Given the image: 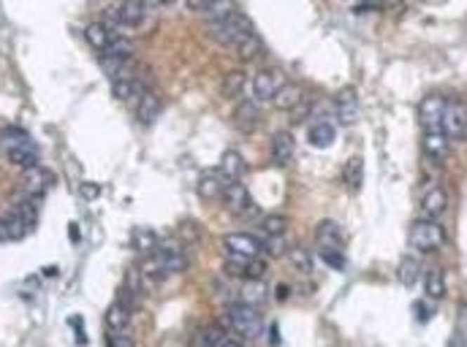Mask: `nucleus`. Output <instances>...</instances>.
<instances>
[{
    "label": "nucleus",
    "instance_id": "42",
    "mask_svg": "<svg viewBox=\"0 0 467 347\" xmlns=\"http://www.w3.org/2000/svg\"><path fill=\"white\" fill-rule=\"evenodd\" d=\"M225 339V331L221 326H206L202 334V347H218Z\"/></svg>",
    "mask_w": 467,
    "mask_h": 347
},
{
    "label": "nucleus",
    "instance_id": "8",
    "mask_svg": "<svg viewBox=\"0 0 467 347\" xmlns=\"http://www.w3.org/2000/svg\"><path fill=\"white\" fill-rule=\"evenodd\" d=\"M334 117L337 123L343 125H356L362 117V103L353 87H343L337 95H334Z\"/></svg>",
    "mask_w": 467,
    "mask_h": 347
},
{
    "label": "nucleus",
    "instance_id": "21",
    "mask_svg": "<svg viewBox=\"0 0 467 347\" xmlns=\"http://www.w3.org/2000/svg\"><path fill=\"white\" fill-rule=\"evenodd\" d=\"M161 245V236L152 228H144L142 225V228H133V233H131V247L136 252H142V255H152Z\"/></svg>",
    "mask_w": 467,
    "mask_h": 347
},
{
    "label": "nucleus",
    "instance_id": "34",
    "mask_svg": "<svg viewBox=\"0 0 467 347\" xmlns=\"http://www.w3.org/2000/svg\"><path fill=\"white\" fill-rule=\"evenodd\" d=\"M0 144H3V149H6V152H11V149H20V147H25V144H33V139H30L22 128L8 125V128H3V130H0Z\"/></svg>",
    "mask_w": 467,
    "mask_h": 347
},
{
    "label": "nucleus",
    "instance_id": "38",
    "mask_svg": "<svg viewBox=\"0 0 467 347\" xmlns=\"http://www.w3.org/2000/svg\"><path fill=\"white\" fill-rule=\"evenodd\" d=\"M133 55V43L128 39H112V43L103 49V57H122V60H131Z\"/></svg>",
    "mask_w": 467,
    "mask_h": 347
},
{
    "label": "nucleus",
    "instance_id": "4",
    "mask_svg": "<svg viewBox=\"0 0 467 347\" xmlns=\"http://www.w3.org/2000/svg\"><path fill=\"white\" fill-rule=\"evenodd\" d=\"M440 130L446 133L448 142H465L467 139V106L462 101H448L443 111Z\"/></svg>",
    "mask_w": 467,
    "mask_h": 347
},
{
    "label": "nucleus",
    "instance_id": "7",
    "mask_svg": "<svg viewBox=\"0 0 467 347\" xmlns=\"http://www.w3.org/2000/svg\"><path fill=\"white\" fill-rule=\"evenodd\" d=\"M446 103H448L446 95H440V93H429L427 98L419 103V125H421L424 130H440Z\"/></svg>",
    "mask_w": 467,
    "mask_h": 347
},
{
    "label": "nucleus",
    "instance_id": "18",
    "mask_svg": "<svg viewBox=\"0 0 467 347\" xmlns=\"http://www.w3.org/2000/svg\"><path fill=\"white\" fill-rule=\"evenodd\" d=\"M225 193V177L221 171H204L199 179V196L204 201H218Z\"/></svg>",
    "mask_w": 467,
    "mask_h": 347
},
{
    "label": "nucleus",
    "instance_id": "9",
    "mask_svg": "<svg viewBox=\"0 0 467 347\" xmlns=\"http://www.w3.org/2000/svg\"><path fill=\"white\" fill-rule=\"evenodd\" d=\"M283 87V76L277 71H258L253 79H250V93H253V101L256 103H266V101H275L277 90Z\"/></svg>",
    "mask_w": 467,
    "mask_h": 347
},
{
    "label": "nucleus",
    "instance_id": "16",
    "mask_svg": "<svg viewBox=\"0 0 467 347\" xmlns=\"http://www.w3.org/2000/svg\"><path fill=\"white\" fill-rule=\"evenodd\" d=\"M112 93H114V98L122 103H139L144 93H147V87L142 84L139 76H128V79H117V82H112Z\"/></svg>",
    "mask_w": 467,
    "mask_h": 347
},
{
    "label": "nucleus",
    "instance_id": "28",
    "mask_svg": "<svg viewBox=\"0 0 467 347\" xmlns=\"http://www.w3.org/2000/svg\"><path fill=\"white\" fill-rule=\"evenodd\" d=\"M84 39H87V43L93 46V49H98V52H103L109 43H112V39H114V33L103 25V22H90L87 27H84Z\"/></svg>",
    "mask_w": 467,
    "mask_h": 347
},
{
    "label": "nucleus",
    "instance_id": "1",
    "mask_svg": "<svg viewBox=\"0 0 467 347\" xmlns=\"http://www.w3.org/2000/svg\"><path fill=\"white\" fill-rule=\"evenodd\" d=\"M228 323L242 339H256L264 331V318H261L258 306L242 304V301L228 309Z\"/></svg>",
    "mask_w": 467,
    "mask_h": 347
},
{
    "label": "nucleus",
    "instance_id": "33",
    "mask_svg": "<svg viewBox=\"0 0 467 347\" xmlns=\"http://www.w3.org/2000/svg\"><path fill=\"white\" fill-rule=\"evenodd\" d=\"M8 161L27 171V168L39 165V147H36V144H25L20 149H11V152H8Z\"/></svg>",
    "mask_w": 467,
    "mask_h": 347
},
{
    "label": "nucleus",
    "instance_id": "50",
    "mask_svg": "<svg viewBox=\"0 0 467 347\" xmlns=\"http://www.w3.org/2000/svg\"><path fill=\"white\" fill-rule=\"evenodd\" d=\"M218 347H244V342H242V336H239V339H234V336H225V339Z\"/></svg>",
    "mask_w": 467,
    "mask_h": 347
},
{
    "label": "nucleus",
    "instance_id": "3",
    "mask_svg": "<svg viewBox=\"0 0 467 347\" xmlns=\"http://www.w3.org/2000/svg\"><path fill=\"white\" fill-rule=\"evenodd\" d=\"M223 201H225V209H228L231 215L242 217V220H256L253 215H258V206L253 204L250 190H247L242 182H228L225 184Z\"/></svg>",
    "mask_w": 467,
    "mask_h": 347
},
{
    "label": "nucleus",
    "instance_id": "15",
    "mask_svg": "<svg viewBox=\"0 0 467 347\" xmlns=\"http://www.w3.org/2000/svg\"><path fill=\"white\" fill-rule=\"evenodd\" d=\"M234 125H237L242 133H253V130L261 125V106L256 101H242L234 109Z\"/></svg>",
    "mask_w": 467,
    "mask_h": 347
},
{
    "label": "nucleus",
    "instance_id": "43",
    "mask_svg": "<svg viewBox=\"0 0 467 347\" xmlns=\"http://www.w3.org/2000/svg\"><path fill=\"white\" fill-rule=\"evenodd\" d=\"M321 261H326V266H331L337 271L346 268V255L340 250H321Z\"/></svg>",
    "mask_w": 467,
    "mask_h": 347
},
{
    "label": "nucleus",
    "instance_id": "44",
    "mask_svg": "<svg viewBox=\"0 0 467 347\" xmlns=\"http://www.w3.org/2000/svg\"><path fill=\"white\" fill-rule=\"evenodd\" d=\"M313 111H315V103L313 101H302L299 103V106H296V109H294V120H296V123H305L307 117H310V114H313Z\"/></svg>",
    "mask_w": 467,
    "mask_h": 347
},
{
    "label": "nucleus",
    "instance_id": "51",
    "mask_svg": "<svg viewBox=\"0 0 467 347\" xmlns=\"http://www.w3.org/2000/svg\"><path fill=\"white\" fill-rule=\"evenodd\" d=\"M269 334H272V345H280V331H277V326H272Z\"/></svg>",
    "mask_w": 467,
    "mask_h": 347
},
{
    "label": "nucleus",
    "instance_id": "22",
    "mask_svg": "<svg viewBox=\"0 0 467 347\" xmlns=\"http://www.w3.org/2000/svg\"><path fill=\"white\" fill-rule=\"evenodd\" d=\"M302 101H305V90L294 82H283V87H280L277 95H275L277 109H283V111H294Z\"/></svg>",
    "mask_w": 467,
    "mask_h": 347
},
{
    "label": "nucleus",
    "instance_id": "26",
    "mask_svg": "<svg viewBox=\"0 0 467 347\" xmlns=\"http://www.w3.org/2000/svg\"><path fill=\"white\" fill-rule=\"evenodd\" d=\"M421 277V261L416 255H405L397 266V280L402 287H413Z\"/></svg>",
    "mask_w": 467,
    "mask_h": 347
},
{
    "label": "nucleus",
    "instance_id": "27",
    "mask_svg": "<svg viewBox=\"0 0 467 347\" xmlns=\"http://www.w3.org/2000/svg\"><path fill=\"white\" fill-rule=\"evenodd\" d=\"M337 139V130H334V125L331 123H315L310 130H307V142L313 144L315 149H326V147H331Z\"/></svg>",
    "mask_w": 467,
    "mask_h": 347
},
{
    "label": "nucleus",
    "instance_id": "47",
    "mask_svg": "<svg viewBox=\"0 0 467 347\" xmlns=\"http://www.w3.org/2000/svg\"><path fill=\"white\" fill-rule=\"evenodd\" d=\"M212 3H215V0H185V6H188L190 11H206Z\"/></svg>",
    "mask_w": 467,
    "mask_h": 347
},
{
    "label": "nucleus",
    "instance_id": "6",
    "mask_svg": "<svg viewBox=\"0 0 467 347\" xmlns=\"http://www.w3.org/2000/svg\"><path fill=\"white\" fill-rule=\"evenodd\" d=\"M419 209L424 215V220H438L448 209V193L443 184H427L419 196Z\"/></svg>",
    "mask_w": 467,
    "mask_h": 347
},
{
    "label": "nucleus",
    "instance_id": "36",
    "mask_svg": "<svg viewBox=\"0 0 467 347\" xmlns=\"http://www.w3.org/2000/svg\"><path fill=\"white\" fill-rule=\"evenodd\" d=\"M261 250H264L266 255H272V258H283V255L291 252V250H288V239H285V233H277V236H266V239H261Z\"/></svg>",
    "mask_w": 467,
    "mask_h": 347
},
{
    "label": "nucleus",
    "instance_id": "2",
    "mask_svg": "<svg viewBox=\"0 0 467 347\" xmlns=\"http://www.w3.org/2000/svg\"><path fill=\"white\" fill-rule=\"evenodd\" d=\"M410 245L419 252H435L446 245V231L438 220H416L410 225Z\"/></svg>",
    "mask_w": 467,
    "mask_h": 347
},
{
    "label": "nucleus",
    "instance_id": "17",
    "mask_svg": "<svg viewBox=\"0 0 467 347\" xmlns=\"http://www.w3.org/2000/svg\"><path fill=\"white\" fill-rule=\"evenodd\" d=\"M221 174H223L228 182H242L244 171H247V161L242 158V152L239 149H225L223 158H221V168H218Z\"/></svg>",
    "mask_w": 467,
    "mask_h": 347
},
{
    "label": "nucleus",
    "instance_id": "19",
    "mask_svg": "<svg viewBox=\"0 0 467 347\" xmlns=\"http://www.w3.org/2000/svg\"><path fill=\"white\" fill-rule=\"evenodd\" d=\"M269 299V287L264 280H242L239 285V301L250 306H261Z\"/></svg>",
    "mask_w": 467,
    "mask_h": 347
},
{
    "label": "nucleus",
    "instance_id": "20",
    "mask_svg": "<svg viewBox=\"0 0 467 347\" xmlns=\"http://www.w3.org/2000/svg\"><path fill=\"white\" fill-rule=\"evenodd\" d=\"M136 114H139V120L144 125H152L163 114V101L152 90H147L142 98H139V103H136Z\"/></svg>",
    "mask_w": 467,
    "mask_h": 347
},
{
    "label": "nucleus",
    "instance_id": "46",
    "mask_svg": "<svg viewBox=\"0 0 467 347\" xmlns=\"http://www.w3.org/2000/svg\"><path fill=\"white\" fill-rule=\"evenodd\" d=\"M79 193L87 198V201H93V198H98V193H101V187L98 184H93V182H84L79 187Z\"/></svg>",
    "mask_w": 467,
    "mask_h": 347
},
{
    "label": "nucleus",
    "instance_id": "10",
    "mask_svg": "<svg viewBox=\"0 0 467 347\" xmlns=\"http://www.w3.org/2000/svg\"><path fill=\"white\" fill-rule=\"evenodd\" d=\"M225 255H239V258H258L264 250H261V239H256L253 233H225L223 236Z\"/></svg>",
    "mask_w": 467,
    "mask_h": 347
},
{
    "label": "nucleus",
    "instance_id": "45",
    "mask_svg": "<svg viewBox=\"0 0 467 347\" xmlns=\"http://www.w3.org/2000/svg\"><path fill=\"white\" fill-rule=\"evenodd\" d=\"M106 347H133V342L125 336V334H109L106 339Z\"/></svg>",
    "mask_w": 467,
    "mask_h": 347
},
{
    "label": "nucleus",
    "instance_id": "48",
    "mask_svg": "<svg viewBox=\"0 0 467 347\" xmlns=\"http://www.w3.org/2000/svg\"><path fill=\"white\" fill-rule=\"evenodd\" d=\"M416 315H419V320H429V318H432V315H435V309H432V306H424L421 304V301H416Z\"/></svg>",
    "mask_w": 467,
    "mask_h": 347
},
{
    "label": "nucleus",
    "instance_id": "40",
    "mask_svg": "<svg viewBox=\"0 0 467 347\" xmlns=\"http://www.w3.org/2000/svg\"><path fill=\"white\" fill-rule=\"evenodd\" d=\"M247 266H250V258H239V255H228L225 258V274L228 277H237V280H247Z\"/></svg>",
    "mask_w": 467,
    "mask_h": 347
},
{
    "label": "nucleus",
    "instance_id": "49",
    "mask_svg": "<svg viewBox=\"0 0 467 347\" xmlns=\"http://www.w3.org/2000/svg\"><path fill=\"white\" fill-rule=\"evenodd\" d=\"M71 326H74V331H77V339H79V342H87V336H84V331H81L79 318H71Z\"/></svg>",
    "mask_w": 467,
    "mask_h": 347
},
{
    "label": "nucleus",
    "instance_id": "54",
    "mask_svg": "<svg viewBox=\"0 0 467 347\" xmlns=\"http://www.w3.org/2000/svg\"><path fill=\"white\" fill-rule=\"evenodd\" d=\"M367 3H383V0H367Z\"/></svg>",
    "mask_w": 467,
    "mask_h": 347
},
{
    "label": "nucleus",
    "instance_id": "14",
    "mask_svg": "<svg viewBox=\"0 0 467 347\" xmlns=\"http://www.w3.org/2000/svg\"><path fill=\"white\" fill-rule=\"evenodd\" d=\"M294 152H296V144L294 136L288 130H277L272 136V147H269V155H272V163L275 165H288L294 161Z\"/></svg>",
    "mask_w": 467,
    "mask_h": 347
},
{
    "label": "nucleus",
    "instance_id": "39",
    "mask_svg": "<svg viewBox=\"0 0 467 347\" xmlns=\"http://www.w3.org/2000/svg\"><path fill=\"white\" fill-rule=\"evenodd\" d=\"M288 258H291V266H294L299 274H310V271H313V255L307 252L305 247L291 250V252H288Z\"/></svg>",
    "mask_w": 467,
    "mask_h": 347
},
{
    "label": "nucleus",
    "instance_id": "11",
    "mask_svg": "<svg viewBox=\"0 0 467 347\" xmlns=\"http://www.w3.org/2000/svg\"><path fill=\"white\" fill-rule=\"evenodd\" d=\"M152 258L163 266L166 274H180V271H185V268L190 266L188 252H185L180 245H161L155 252H152Z\"/></svg>",
    "mask_w": 467,
    "mask_h": 347
},
{
    "label": "nucleus",
    "instance_id": "53",
    "mask_svg": "<svg viewBox=\"0 0 467 347\" xmlns=\"http://www.w3.org/2000/svg\"><path fill=\"white\" fill-rule=\"evenodd\" d=\"M459 326H465V328H467V304L462 306V312H459Z\"/></svg>",
    "mask_w": 467,
    "mask_h": 347
},
{
    "label": "nucleus",
    "instance_id": "31",
    "mask_svg": "<svg viewBox=\"0 0 467 347\" xmlns=\"http://www.w3.org/2000/svg\"><path fill=\"white\" fill-rule=\"evenodd\" d=\"M244 90H247V76H244V71H228L223 76V82H221V93H223V98H228V101L239 98Z\"/></svg>",
    "mask_w": 467,
    "mask_h": 347
},
{
    "label": "nucleus",
    "instance_id": "13",
    "mask_svg": "<svg viewBox=\"0 0 467 347\" xmlns=\"http://www.w3.org/2000/svg\"><path fill=\"white\" fill-rule=\"evenodd\" d=\"M315 242H318V250H343L346 233L334 220H321L315 228Z\"/></svg>",
    "mask_w": 467,
    "mask_h": 347
},
{
    "label": "nucleus",
    "instance_id": "52",
    "mask_svg": "<svg viewBox=\"0 0 467 347\" xmlns=\"http://www.w3.org/2000/svg\"><path fill=\"white\" fill-rule=\"evenodd\" d=\"M144 8H158V6H163V0H142Z\"/></svg>",
    "mask_w": 467,
    "mask_h": 347
},
{
    "label": "nucleus",
    "instance_id": "25",
    "mask_svg": "<svg viewBox=\"0 0 467 347\" xmlns=\"http://www.w3.org/2000/svg\"><path fill=\"white\" fill-rule=\"evenodd\" d=\"M144 14H147V8H144L142 0H122L120 8H117L120 25H125V27H139L144 22Z\"/></svg>",
    "mask_w": 467,
    "mask_h": 347
},
{
    "label": "nucleus",
    "instance_id": "41",
    "mask_svg": "<svg viewBox=\"0 0 467 347\" xmlns=\"http://www.w3.org/2000/svg\"><path fill=\"white\" fill-rule=\"evenodd\" d=\"M180 239H183L185 245H196V242L202 239V228H199V223L183 220V223H180Z\"/></svg>",
    "mask_w": 467,
    "mask_h": 347
},
{
    "label": "nucleus",
    "instance_id": "32",
    "mask_svg": "<svg viewBox=\"0 0 467 347\" xmlns=\"http://www.w3.org/2000/svg\"><path fill=\"white\" fill-rule=\"evenodd\" d=\"M234 49H237V55H239L242 60H256V57L264 52V43H261V39L250 30V33H244L242 39L234 43Z\"/></svg>",
    "mask_w": 467,
    "mask_h": 347
},
{
    "label": "nucleus",
    "instance_id": "24",
    "mask_svg": "<svg viewBox=\"0 0 467 347\" xmlns=\"http://www.w3.org/2000/svg\"><path fill=\"white\" fill-rule=\"evenodd\" d=\"M424 293H427V299H435V301L446 296V271L443 268L429 266L424 271Z\"/></svg>",
    "mask_w": 467,
    "mask_h": 347
},
{
    "label": "nucleus",
    "instance_id": "23",
    "mask_svg": "<svg viewBox=\"0 0 467 347\" xmlns=\"http://www.w3.org/2000/svg\"><path fill=\"white\" fill-rule=\"evenodd\" d=\"M131 323V309L122 301H114V304L106 309V328L109 334H125V328Z\"/></svg>",
    "mask_w": 467,
    "mask_h": 347
},
{
    "label": "nucleus",
    "instance_id": "37",
    "mask_svg": "<svg viewBox=\"0 0 467 347\" xmlns=\"http://www.w3.org/2000/svg\"><path fill=\"white\" fill-rule=\"evenodd\" d=\"M288 231V220L283 215H264L261 217V233L264 236H277V233H285Z\"/></svg>",
    "mask_w": 467,
    "mask_h": 347
},
{
    "label": "nucleus",
    "instance_id": "30",
    "mask_svg": "<svg viewBox=\"0 0 467 347\" xmlns=\"http://www.w3.org/2000/svg\"><path fill=\"white\" fill-rule=\"evenodd\" d=\"M343 182L350 193H359V187L364 182V161L362 158H350L346 165H343Z\"/></svg>",
    "mask_w": 467,
    "mask_h": 347
},
{
    "label": "nucleus",
    "instance_id": "29",
    "mask_svg": "<svg viewBox=\"0 0 467 347\" xmlns=\"http://www.w3.org/2000/svg\"><path fill=\"white\" fill-rule=\"evenodd\" d=\"M25 184H27L30 196H41V193L52 184V171L41 168V165H33V168L25 171Z\"/></svg>",
    "mask_w": 467,
    "mask_h": 347
},
{
    "label": "nucleus",
    "instance_id": "5",
    "mask_svg": "<svg viewBox=\"0 0 467 347\" xmlns=\"http://www.w3.org/2000/svg\"><path fill=\"white\" fill-rule=\"evenodd\" d=\"M250 30H253V25H250V20H247L244 14H239V11H234L228 20L212 25V36L221 43H225V46H234V43L239 41L244 33H250Z\"/></svg>",
    "mask_w": 467,
    "mask_h": 347
},
{
    "label": "nucleus",
    "instance_id": "35",
    "mask_svg": "<svg viewBox=\"0 0 467 347\" xmlns=\"http://www.w3.org/2000/svg\"><path fill=\"white\" fill-rule=\"evenodd\" d=\"M234 11H237V8H234V3H228V0H215V3L204 11V14H206V22H209V25H218V22L228 20Z\"/></svg>",
    "mask_w": 467,
    "mask_h": 347
},
{
    "label": "nucleus",
    "instance_id": "12",
    "mask_svg": "<svg viewBox=\"0 0 467 347\" xmlns=\"http://www.w3.org/2000/svg\"><path fill=\"white\" fill-rule=\"evenodd\" d=\"M421 149H424V158L429 163H443L448 158V152H451V142L446 139L443 130H424Z\"/></svg>",
    "mask_w": 467,
    "mask_h": 347
}]
</instances>
